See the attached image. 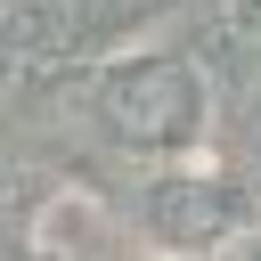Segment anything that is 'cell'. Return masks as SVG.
<instances>
[{
	"label": "cell",
	"instance_id": "obj_1",
	"mask_svg": "<svg viewBox=\"0 0 261 261\" xmlns=\"http://www.w3.org/2000/svg\"><path fill=\"white\" fill-rule=\"evenodd\" d=\"M106 106H114V122H122L130 139H171V130L196 122V73H188L179 57H155V65H139V73H122Z\"/></svg>",
	"mask_w": 261,
	"mask_h": 261
},
{
	"label": "cell",
	"instance_id": "obj_2",
	"mask_svg": "<svg viewBox=\"0 0 261 261\" xmlns=\"http://www.w3.org/2000/svg\"><path fill=\"white\" fill-rule=\"evenodd\" d=\"M220 33L237 49H261V0H220Z\"/></svg>",
	"mask_w": 261,
	"mask_h": 261
},
{
	"label": "cell",
	"instance_id": "obj_3",
	"mask_svg": "<svg viewBox=\"0 0 261 261\" xmlns=\"http://www.w3.org/2000/svg\"><path fill=\"white\" fill-rule=\"evenodd\" d=\"M0 90H8V65H0Z\"/></svg>",
	"mask_w": 261,
	"mask_h": 261
}]
</instances>
